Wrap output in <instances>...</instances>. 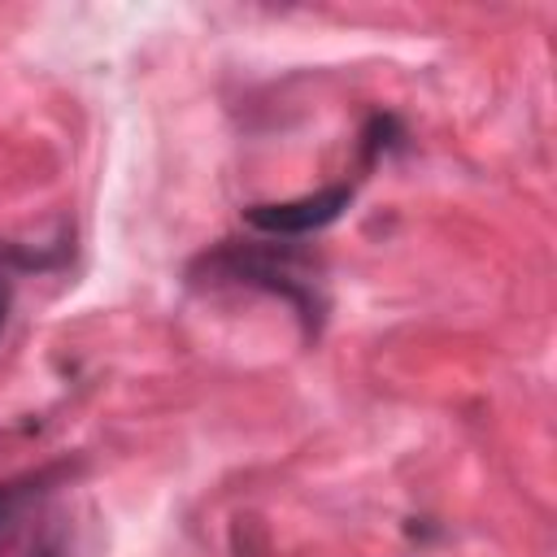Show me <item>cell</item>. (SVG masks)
Wrapping results in <instances>:
<instances>
[{
  "instance_id": "obj_1",
  "label": "cell",
  "mask_w": 557,
  "mask_h": 557,
  "mask_svg": "<svg viewBox=\"0 0 557 557\" xmlns=\"http://www.w3.org/2000/svg\"><path fill=\"white\" fill-rule=\"evenodd\" d=\"M352 191L348 187H322L313 196H296V200H274V205H252L244 218L257 226V231H270V235H309V231H322L326 222H335L344 209H348Z\"/></svg>"
},
{
  "instance_id": "obj_2",
  "label": "cell",
  "mask_w": 557,
  "mask_h": 557,
  "mask_svg": "<svg viewBox=\"0 0 557 557\" xmlns=\"http://www.w3.org/2000/svg\"><path fill=\"white\" fill-rule=\"evenodd\" d=\"M70 466H44V470H30L22 479H9L0 483V548L22 531V522L65 483Z\"/></svg>"
},
{
  "instance_id": "obj_3",
  "label": "cell",
  "mask_w": 557,
  "mask_h": 557,
  "mask_svg": "<svg viewBox=\"0 0 557 557\" xmlns=\"http://www.w3.org/2000/svg\"><path fill=\"white\" fill-rule=\"evenodd\" d=\"M4 309H9V278L0 270V326H4Z\"/></svg>"
},
{
  "instance_id": "obj_4",
  "label": "cell",
  "mask_w": 557,
  "mask_h": 557,
  "mask_svg": "<svg viewBox=\"0 0 557 557\" xmlns=\"http://www.w3.org/2000/svg\"><path fill=\"white\" fill-rule=\"evenodd\" d=\"M35 557H57V548H44V553H35Z\"/></svg>"
}]
</instances>
